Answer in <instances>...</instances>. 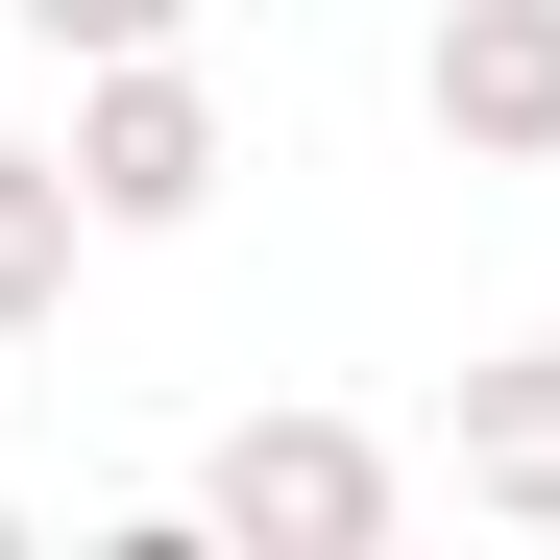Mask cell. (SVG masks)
<instances>
[{
    "mask_svg": "<svg viewBox=\"0 0 560 560\" xmlns=\"http://www.w3.org/2000/svg\"><path fill=\"white\" fill-rule=\"evenodd\" d=\"M196 512L244 560H365V536H390V439H365V415H244L196 463Z\"/></svg>",
    "mask_w": 560,
    "mask_h": 560,
    "instance_id": "obj_2",
    "label": "cell"
},
{
    "mask_svg": "<svg viewBox=\"0 0 560 560\" xmlns=\"http://www.w3.org/2000/svg\"><path fill=\"white\" fill-rule=\"evenodd\" d=\"M73 196H98V244H171L220 196V98H196V49H98L73 73Z\"/></svg>",
    "mask_w": 560,
    "mask_h": 560,
    "instance_id": "obj_1",
    "label": "cell"
},
{
    "mask_svg": "<svg viewBox=\"0 0 560 560\" xmlns=\"http://www.w3.org/2000/svg\"><path fill=\"white\" fill-rule=\"evenodd\" d=\"M415 98H439L463 171H560V0H439Z\"/></svg>",
    "mask_w": 560,
    "mask_h": 560,
    "instance_id": "obj_3",
    "label": "cell"
},
{
    "mask_svg": "<svg viewBox=\"0 0 560 560\" xmlns=\"http://www.w3.org/2000/svg\"><path fill=\"white\" fill-rule=\"evenodd\" d=\"M439 463H463V512H512V536H560V341H512V365H463V415H439Z\"/></svg>",
    "mask_w": 560,
    "mask_h": 560,
    "instance_id": "obj_4",
    "label": "cell"
},
{
    "mask_svg": "<svg viewBox=\"0 0 560 560\" xmlns=\"http://www.w3.org/2000/svg\"><path fill=\"white\" fill-rule=\"evenodd\" d=\"M25 25H49L73 73H98V49H196V0H25Z\"/></svg>",
    "mask_w": 560,
    "mask_h": 560,
    "instance_id": "obj_6",
    "label": "cell"
},
{
    "mask_svg": "<svg viewBox=\"0 0 560 560\" xmlns=\"http://www.w3.org/2000/svg\"><path fill=\"white\" fill-rule=\"evenodd\" d=\"M73 244H98V196H73V147H0V341H25L73 293Z\"/></svg>",
    "mask_w": 560,
    "mask_h": 560,
    "instance_id": "obj_5",
    "label": "cell"
},
{
    "mask_svg": "<svg viewBox=\"0 0 560 560\" xmlns=\"http://www.w3.org/2000/svg\"><path fill=\"white\" fill-rule=\"evenodd\" d=\"M0 560H25V512H0Z\"/></svg>",
    "mask_w": 560,
    "mask_h": 560,
    "instance_id": "obj_7",
    "label": "cell"
}]
</instances>
